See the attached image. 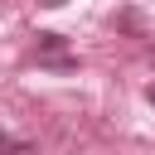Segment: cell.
Returning a JSON list of instances; mask_svg holds the SVG:
<instances>
[{"mask_svg":"<svg viewBox=\"0 0 155 155\" xmlns=\"http://www.w3.org/2000/svg\"><path fill=\"white\" fill-rule=\"evenodd\" d=\"M39 53L48 68H73V58H58L63 53V34H39Z\"/></svg>","mask_w":155,"mask_h":155,"instance_id":"cell-1","label":"cell"},{"mask_svg":"<svg viewBox=\"0 0 155 155\" xmlns=\"http://www.w3.org/2000/svg\"><path fill=\"white\" fill-rule=\"evenodd\" d=\"M0 155H39V145L34 140H15V136L0 131Z\"/></svg>","mask_w":155,"mask_h":155,"instance_id":"cell-2","label":"cell"},{"mask_svg":"<svg viewBox=\"0 0 155 155\" xmlns=\"http://www.w3.org/2000/svg\"><path fill=\"white\" fill-rule=\"evenodd\" d=\"M145 97H150V107H155V82H150V87H145Z\"/></svg>","mask_w":155,"mask_h":155,"instance_id":"cell-3","label":"cell"},{"mask_svg":"<svg viewBox=\"0 0 155 155\" xmlns=\"http://www.w3.org/2000/svg\"><path fill=\"white\" fill-rule=\"evenodd\" d=\"M44 5H48V10H58V5H63V0H44Z\"/></svg>","mask_w":155,"mask_h":155,"instance_id":"cell-4","label":"cell"}]
</instances>
